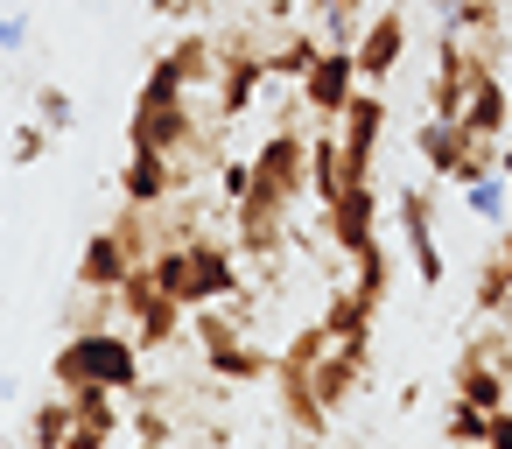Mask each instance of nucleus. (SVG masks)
<instances>
[{
    "label": "nucleus",
    "mask_w": 512,
    "mask_h": 449,
    "mask_svg": "<svg viewBox=\"0 0 512 449\" xmlns=\"http://www.w3.org/2000/svg\"><path fill=\"white\" fill-rule=\"evenodd\" d=\"M50 379L57 393H78V386H113V393H134L141 386V344L120 337V330H71L50 358Z\"/></svg>",
    "instance_id": "nucleus-1"
},
{
    "label": "nucleus",
    "mask_w": 512,
    "mask_h": 449,
    "mask_svg": "<svg viewBox=\"0 0 512 449\" xmlns=\"http://www.w3.org/2000/svg\"><path fill=\"white\" fill-rule=\"evenodd\" d=\"M127 141L134 148H162V155H183L197 148V113H190V85L176 78L169 57L148 64L141 78V99H134V120H127Z\"/></svg>",
    "instance_id": "nucleus-2"
},
{
    "label": "nucleus",
    "mask_w": 512,
    "mask_h": 449,
    "mask_svg": "<svg viewBox=\"0 0 512 449\" xmlns=\"http://www.w3.org/2000/svg\"><path fill=\"white\" fill-rule=\"evenodd\" d=\"M414 148H421L428 176H449V183H477V176L498 169V141H484V134H470L463 120H442V113H428L414 127Z\"/></svg>",
    "instance_id": "nucleus-3"
},
{
    "label": "nucleus",
    "mask_w": 512,
    "mask_h": 449,
    "mask_svg": "<svg viewBox=\"0 0 512 449\" xmlns=\"http://www.w3.org/2000/svg\"><path fill=\"white\" fill-rule=\"evenodd\" d=\"M120 309L134 316V344H148V351L176 344V330H183V302H176V295H162L148 267H134V274L120 281Z\"/></svg>",
    "instance_id": "nucleus-4"
},
{
    "label": "nucleus",
    "mask_w": 512,
    "mask_h": 449,
    "mask_svg": "<svg viewBox=\"0 0 512 449\" xmlns=\"http://www.w3.org/2000/svg\"><path fill=\"white\" fill-rule=\"evenodd\" d=\"M337 127H344V134H337V155H344V183H372V148H379V134H386V99H379V85H372V92L358 85Z\"/></svg>",
    "instance_id": "nucleus-5"
},
{
    "label": "nucleus",
    "mask_w": 512,
    "mask_h": 449,
    "mask_svg": "<svg viewBox=\"0 0 512 449\" xmlns=\"http://www.w3.org/2000/svg\"><path fill=\"white\" fill-rule=\"evenodd\" d=\"M358 85H365V78H358V57L323 43V57H316V64H309V78H302V106H309L316 120H330V127H337Z\"/></svg>",
    "instance_id": "nucleus-6"
},
{
    "label": "nucleus",
    "mask_w": 512,
    "mask_h": 449,
    "mask_svg": "<svg viewBox=\"0 0 512 449\" xmlns=\"http://www.w3.org/2000/svg\"><path fill=\"white\" fill-rule=\"evenodd\" d=\"M183 190H190V169H183L176 155H162V148H134L127 169H120V197H127V204L162 211V204L183 197Z\"/></svg>",
    "instance_id": "nucleus-7"
},
{
    "label": "nucleus",
    "mask_w": 512,
    "mask_h": 449,
    "mask_svg": "<svg viewBox=\"0 0 512 449\" xmlns=\"http://www.w3.org/2000/svg\"><path fill=\"white\" fill-rule=\"evenodd\" d=\"M400 232H407V253H414L421 288H442L449 260H442V246H435V211H428V190H421V183L400 190Z\"/></svg>",
    "instance_id": "nucleus-8"
},
{
    "label": "nucleus",
    "mask_w": 512,
    "mask_h": 449,
    "mask_svg": "<svg viewBox=\"0 0 512 449\" xmlns=\"http://www.w3.org/2000/svg\"><path fill=\"white\" fill-rule=\"evenodd\" d=\"M351 57H358V78L365 85H386L393 71H400V57H407V15H372L365 22V36L351 43Z\"/></svg>",
    "instance_id": "nucleus-9"
},
{
    "label": "nucleus",
    "mask_w": 512,
    "mask_h": 449,
    "mask_svg": "<svg viewBox=\"0 0 512 449\" xmlns=\"http://www.w3.org/2000/svg\"><path fill=\"white\" fill-rule=\"evenodd\" d=\"M113 435H120L113 386H78L71 393V435H64V449H113Z\"/></svg>",
    "instance_id": "nucleus-10"
},
{
    "label": "nucleus",
    "mask_w": 512,
    "mask_h": 449,
    "mask_svg": "<svg viewBox=\"0 0 512 449\" xmlns=\"http://www.w3.org/2000/svg\"><path fill=\"white\" fill-rule=\"evenodd\" d=\"M323 218H330L337 246H344V253H358V246H372V225H379V190H372V183H344V197H337Z\"/></svg>",
    "instance_id": "nucleus-11"
},
{
    "label": "nucleus",
    "mask_w": 512,
    "mask_h": 449,
    "mask_svg": "<svg viewBox=\"0 0 512 449\" xmlns=\"http://www.w3.org/2000/svg\"><path fill=\"white\" fill-rule=\"evenodd\" d=\"M456 400H470V407H484V414L512 407V393H505V365L484 358V344H470V351L456 358Z\"/></svg>",
    "instance_id": "nucleus-12"
},
{
    "label": "nucleus",
    "mask_w": 512,
    "mask_h": 449,
    "mask_svg": "<svg viewBox=\"0 0 512 449\" xmlns=\"http://www.w3.org/2000/svg\"><path fill=\"white\" fill-rule=\"evenodd\" d=\"M190 260H197V309H211V302H232L239 295V267H232V253L218 246V239H190Z\"/></svg>",
    "instance_id": "nucleus-13"
},
{
    "label": "nucleus",
    "mask_w": 512,
    "mask_h": 449,
    "mask_svg": "<svg viewBox=\"0 0 512 449\" xmlns=\"http://www.w3.org/2000/svg\"><path fill=\"white\" fill-rule=\"evenodd\" d=\"M456 120H463L470 134H484V141H498V134L512 127V99H505V85H498V78L484 71V78L470 85V99H463V113H456Z\"/></svg>",
    "instance_id": "nucleus-14"
},
{
    "label": "nucleus",
    "mask_w": 512,
    "mask_h": 449,
    "mask_svg": "<svg viewBox=\"0 0 512 449\" xmlns=\"http://www.w3.org/2000/svg\"><path fill=\"white\" fill-rule=\"evenodd\" d=\"M148 274H155L162 295H176L183 309H197V260H190V239H169V246L148 260Z\"/></svg>",
    "instance_id": "nucleus-15"
},
{
    "label": "nucleus",
    "mask_w": 512,
    "mask_h": 449,
    "mask_svg": "<svg viewBox=\"0 0 512 449\" xmlns=\"http://www.w3.org/2000/svg\"><path fill=\"white\" fill-rule=\"evenodd\" d=\"M309 197H316V211H330V204L344 197V155H337V134H316V141H309Z\"/></svg>",
    "instance_id": "nucleus-16"
},
{
    "label": "nucleus",
    "mask_w": 512,
    "mask_h": 449,
    "mask_svg": "<svg viewBox=\"0 0 512 449\" xmlns=\"http://www.w3.org/2000/svg\"><path fill=\"white\" fill-rule=\"evenodd\" d=\"M169 64H176V78L197 92V85H218V43L204 36V29H190L176 50H169Z\"/></svg>",
    "instance_id": "nucleus-17"
},
{
    "label": "nucleus",
    "mask_w": 512,
    "mask_h": 449,
    "mask_svg": "<svg viewBox=\"0 0 512 449\" xmlns=\"http://www.w3.org/2000/svg\"><path fill=\"white\" fill-rule=\"evenodd\" d=\"M316 57H323V36H316V29H295L281 50H267V78H295V85H302Z\"/></svg>",
    "instance_id": "nucleus-18"
},
{
    "label": "nucleus",
    "mask_w": 512,
    "mask_h": 449,
    "mask_svg": "<svg viewBox=\"0 0 512 449\" xmlns=\"http://www.w3.org/2000/svg\"><path fill=\"white\" fill-rule=\"evenodd\" d=\"M463 204H470V218H484V225L498 232V225H505V204H512V176H505V169H491V176L463 183Z\"/></svg>",
    "instance_id": "nucleus-19"
},
{
    "label": "nucleus",
    "mask_w": 512,
    "mask_h": 449,
    "mask_svg": "<svg viewBox=\"0 0 512 449\" xmlns=\"http://www.w3.org/2000/svg\"><path fill=\"white\" fill-rule=\"evenodd\" d=\"M351 260H358V281H351V288H358V302H365V309H379V302H386V281H393V260H386V246L372 239V246H358Z\"/></svg>",
    "instance_id": "nucleus-20"
},
{
    "label": "nucleus",
    "mask_w": 512,
    "mask_h": 449,
    "mask_svg": "<svg viewBox=\"0 0 512 449\" xmlns=\"http://www.w3.org/2000/svg\"><path fill=\"white\" fill-rule=\"evenodd\" d=\"M64 435H71V393L64 400H43L29 414V449H64Z\"/></svg>",
    "instance_id": "nucleus-21"
},
{
    "label": "nucleus",
    "mask_w": 512,
    "mask_h": 449,
    "mask_svg": "<svg viewBox=\"0 0 512 449\" xmlns=\"http://www.w3.org/2000/svg\"><path fill=\"white\" fill-rule=\"evenodd\" d=\"M477 309H484V316H505V309H512V267H505L498 253L477 267Z\"/></svg>",
    "instance_id": "nucleus-22"
},
{
    "label": "nucleus",
    "mask_w": 512,
    "mask_h": 449,
    "mask_svg": "<svg viewBox=\"0 0 512 449\" xmlns=\"http://www.w3.org/2000/svg\"><path fill=\"white\" fill-rule=\"evenodd\" d=\"M36 120H43L50 134H71V127H78V99H71L64 85H36Z\"/></svg>",
    "instance_id": "nucleus-23"
},
{
    "label": "nucleus",
    "mask_w": 512,
    "mask_h": 449,
    "mask_svg": "<svg viewBox=\"0 0 512 449\" xmlns=\"http://www.w3.org/2000/svg\"><path fill=\"white\" fill-rule=\"evenodd\" d=\"M442 442H456V449H477V442H484V407L456 400V407H449V421H442Z\"/></svg>",
    "instance_id": "nucleus-24"
},
{
    "label": "nucleus",
    "mask_w": 512,
    "mask_h": 449,
    "mask_svg": "<svg viewBox=\"0 0 512 449\" xmlns=\"http://www.w3.org/2000/svg\"><path fill=\"white\" fill-rule=\"evenodd\" d=\"M134 435H141V442H162V449H169V414H162V407H134Z\"/></svg>",
    "instance_id": "nucleus-25"
},
{
    "label": "nucleus",
    "mask_w": 512,
    "mask_h": 449,
    "mask_svg": "<svg viewBox=\"0 0 512 449\" xmlns=\"http://www.w3.org/2000/svg\"><path fill=\"white\" fill-rule=\"evenodd\" d=\"M477 449H512V407L484 414V442H477Z\"/></svg>",
    "instance_id": "nucleus-26"
},
{
    "label": "nucleus",
    "mask_w": 512,
    "mask_h": 449,
    "mask_svg": "<svg viewBox=\"0 0 512 449\" xmlns=\"http://www.w3.org/2000/svg\"><path fill=\"white\" fill-rule=\"evenodd\" d=\"M22 43H29V15L8 8V15H0V50H22Z\"/></svg>",
    "instance_id": "nucleus-27"
},
{
    "label": "nucleus",
    "mask_w": 512,
    "mask_h": 449,
    "mask_svg": "<svg viewBox=\"0 0 512 449\" xmlns=\"http://www.w3.org/2000/svg\"><path fill=\"white\" fill-rule=\"evenodd\" d=\"M218 176H225V197H232V204H239V197L253 190V162H225Z\"/></svg>",
    "instance_id": "nucleus-28"
},
{
    "label": "nucleus",
    "mask_w": 512,
    "mask_h": 449,
    "mask_svg": "<svg viewBox=\"0 0 512 449\" xmlns=\"http://www.w3.org/2000/svg\"><path fill=\"white\" fill-rule=\"evenodd\" d=\"M148 15H176V0H148Z\"/></svg>",
    "instance_id": "nucleus-29"
},
{
    "label": "nucleus",
    "mask_w": 512,
    "mask_h": 449,
    "mask_svg": "<svg viewBox=\"0 0 512 449\" xmlns=\"http://www.w3.org/2000/svg\"><path fill=\"white\" fill-rule=\"evenodd\" d=\"M323 8H344V0H316V15H323Z\"/></svg>",
    "instance_id": "nucleus-30"
},
{
    "label": "nucleus",
    "mask_w": 512,
    "mask_h": 449,
    "mask_svg": "<svg viewBox=\"0 0 512 449\" xmlns=\"http://www.w3.org/2000/svg\"><path fill=\"white\" fill-rule=\"evenodd\" d=\"M8 449H29V442H8Z\"/></svg>",
    "instance_id": "nucleus-31"
}]
</instances>
